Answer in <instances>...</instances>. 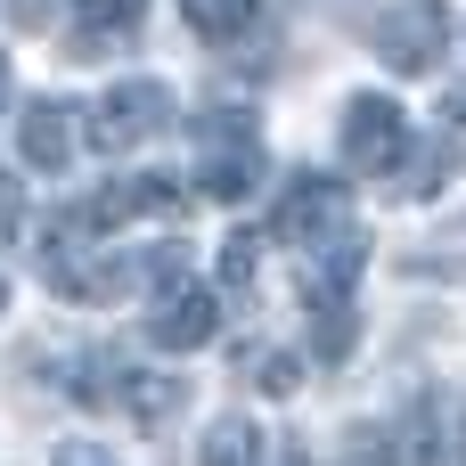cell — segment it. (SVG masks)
I'll return each instance as SVG.
<instances>
[{"label":"cell","mask_w":466,"mask_h":466,"mask_svg":"<svg viewBox=\"0 0 466 466\" xmlns=\"http://www.w3.org/2000/svg\"><path fill=\"white\" fill-rule=\"evenodd\" d=\"M41 279L74 303H98V295H115L123 270H115V246H98V221L66 213L57 229H41Z\"/></svg>","instance_id":"cell-1"},{"label":"cell","mask_w":466,"mask_h":466,"mask_svg":"<svg viewBox=\"0 0 466 466\" xmlns=\"http://www.w3.org/2000/svg\"><path fill=\"white\" fill-rule=\"evenodd\" d=\"M279 238H287V246H303L311 262H319V254H336V246H352V197H344V180L303 172V180L287 188V205H279Z\"/></svg>","instance_id":"cell-2"},{"label":"cell","mask_w":466,"mask_h":466,"mask_svg":"<svg viewBox=\"0 0 466 466\" xmlns=\"http://www.w3.org/2000/svg\"><path fill=\"white\" fill-rule=\"evenodd\" d=\"M401 156H410V115L393 106V98H352L344 106V164L352 172H369V180H385V172H401Z\"/></svg>","instance_id":"cell-3"},{"label":"cell","mask_w":466,"mask_h":466,"mask_svg":"<svg viewBox=\"0 0 466 466\" xmlns=\"http://www.w3.org/2000/svg\"><path fill=\"white\" fill-rule=\"evenodd\" d=\"M442 41H451V8H442V0H401V8L377 16V57H385L393 74L442 66Z\"/></svg>","instance_id":"cell-4"},{"label":"cell","mask_w":466,"mask_h":466,"mask_svg":"<svg viewBox=\"0 0 466 466\" xmlns=\"http://www.w3.org/2000/svg\"><path fill=\"white\" fill-rule=\"evenodd\" d=\"M164 123H172V90H164V82H115V90L98 98V115H90V139H98L106 156H123V147L156 139Z\"/></svg>","instance_id":"cell-5"},{"label":"cell","mask_w":466,"mask_h":466,"mask_svg":"<svg viewBox=\"0 0 466 466\" xmlns=\"http://www.w3.org/2000/svg\"><path fill=\"white\" fill-rule=\"evenodd\" d=\"M197 180H205V197L213 205H238V197H254V180H262V139H254V123H205V156H197Z\"/></svg>","instance_id":"cell-6"},{"label":"cell","mask_w":466,"mask_h":466,"mask_svg":"<svg viewBox=\"0 0 466 466\" xmlns=\"http://www.w3.org/2000/svg\"><path fill=\"white\" fill-rule=\"evenodd\" d=\"M188 188L172 180V172H131V180H115L106 197H90L82 213L98 221V229H123V221H188Z\"/></svg>","instance_id":"cell-7"},{"label":"cell","mask_w":466,"mask_h":466,"mask_svg":"<svg viewBox=\"0 0 466 466\" xmlns=\"http://www.w3.org/2000/svg\"><path fill=\"white\" fill-rule=\"evenodd\" d=\"M213 328H221V303L205 295V287H164L156 295V319H147V336L164 344V352H197V344H213Z\"/></svg>","instance_id":"cell-8"},{"label":"cell","mask_w":466,"mask_h":466,"mask_svg":"<svg viewBox=\"0 0 466 466\" xmlns=\"http://www.w3.org/2000/svg\"><path fill=\"white\" fill-rule=\"evenodd\" d=\"M16 147H25L33 172H57V164L74 156V106H66V98H33V106L16 115Z\"/></svg>","instance_id":"cell-9"},{"label":"cell","mask_w":466,"mask_h":466,"mask_svg":"<svg viewBox=\"0 0 466 466\" xmlns=\"http://www.w3.org/2000/svg\"><path fill=\"white\" fill-rule=\"evenodd\" d=\"M115 410L131 418V426H172L180 410H188V377H164V369H123V393H115Z\"/></svg>","instance_id":"cell-10"},{"label":"cell","mask_w":466,"mask_h":466,"mask_svg":"<svg viewBox=\"0 0 466 466\" xmlns=\"http://www.w3.org/2000/svg\"><path fill=\"white\" fill-rule=\"evenodd\" d=\"M139 16H147V0H74V57H106L115 41H131L139 33Z\"/></svg>","instance_id":"cell-11"},{"label":"cell","mask_w":466,"mask_h":466,"mask_svg":"<svg viewBox=\"0 0 466 466\" xmlns=\"http://www.w3.org/2000/svg\"><path fill=\"white\" fill-rule=\"evenodd\" d=\"M180 16H188V33L197 41H246V25H254V0H180Z\"/></svg>","instance_id":"cell-12"},{"label":"cell","mask_w":466,"mask_h":466,"mask_svg":"<svg viewBox=\"0 0 466 466\" xmlns=\"http://www.w3.org/2000/svg\"><path fill=\"white\" fill-rule=\"evenodd\" d=\"M205 466H262V434H254L246 418H221V426L205 434Z\"/></svg>","instance_id":"cell-13"},{"label":"cell","mask_w":466,"mask_h":466,"mask_svg":"<svg viewBox=\"0 0 466 466\" xmlns=\"http://www.w3.org/2000/svg\"><path fill=\"white\" fill-rule=\"evenodd\" d=\"M254 270H262V246L238 229V238L221 246V287H229V295H246V287H254Z\"/></svg>","instance_id":"cell-14"},{"label":"cell","mask_w":466,"mask_h":466,"mask_svg":"<svg viewBox=\"0 0 466 466\" xmlns=\"http://www.w3.org/2000/svg\"><path fill=\"white\" fill-rule=\"evenodd\" d=\"M254 385H262L270 401H287V393L303 385V360H295V352H254Z\"/></svg>","instance_id":"cell-15"},{"label":"cell","mask_w":466,"mask_h":466,"mask_svg":"<svg viewBox=\"0 0 466 466\" xmlns=\"http://www.w3.org/2000/svg\"><path fill=\"white\" fill-rule=\"evenodd\" d=\"M49 466H115V459H106L98 442H57V459H49Z\"/></svg>","instance_id":"cell-16"},{"label":"cell","mask_w":466,"mask_h":466,"mask_svg":"<svg viewBox=\"0 0 466 466\" xmlns=\"http://www.w3.org/2000/svg\"><path fill=\"white\" fill-rule=\"evenodd\" d=\"M0 229H16V180L0 172Z\"/></svg>","instance_id":"cell-17"},{"label":"cell","mask_w":466,"mask_h":466,"mask_svg":"<svg viewBox=\"0 0 466 466\" xmlns=\"http://www.w3.org/2000/svg\"><path fill=\"white\" fill-rule=\"evenodd\" d=\"M49 16V0H16V25H41Z\"/></svg>","instance_id":"cell-18"},{"label":"cell","mask_w":466,"mask_h":466,"mask_svg":"<svg viewBox=\"0 0 466 466\" xmlns=\"http://www.w3.org/2000/svg\"><path fill=\"white\" fill-rule=\"evenodd\" d=\"M0 98H8V57H0Z\"/></svg>","instance_id":"cell-19"},{"label":"cell","mask_w":466,"mask_h":466,"mask_svg":"<svg viewBox=\"0 0 466 466\" xmlns=\"http://www.w3.org/2000/svg\"><path fill=\"white\" fill-rule=\"evenodd\" d=\"M0 311H8V279H0Z\"/></svg>","instance_id":"cell-20"}]
</instances>
